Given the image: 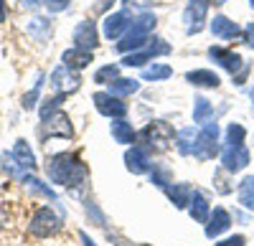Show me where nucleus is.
<instances>
[{
	"mask_svg": "<svg viewBox=\"0 0 254 246\" xmlns=\"http://www.w3.org/2000/svg\"><path fill=\"white\" fill-rule=\"evenodd\" d=\"M46 173L51 178V183H59V186H66V188H76L81 186L89 175V168L84 162L71 155V152H59V155H51L49 162H46Z\"/></svg>",
	"mask_w": 254,
	"mask_h": 246,
	"instance_id": "f257e3e1",
	"label": "nucleus"
},
{
	"mask_svg": "<svg viewBox=\"0 0 254 246\" xmlns=\"http://www.w3.org/2000/svg\"><path fill=\"white\" fill-rule=\"evenodd\" d=\"M155 23L158 18L153 13H142L132 20V28L125 33L122 41H117V51L120 53H130V51H137L142 49L147 41H150V31H155Z\"/></svg>",
	"mask_w": 254,
	"mask_h": 246,
	"instance_id": "f03ea898",
	"label": "nucleus"
},
{
	"mask_svg": "<svg viewBox=\"0 0 254 246\" xmlns=\"http://www.w3.org/2000/svg\"><path fill=\"white\" fill-rule=\"evenodd\" d=\"M137 140L142 142V148L147 152L150 150L153 152H163V150L171 148V142H173V127L168 125V122H163V119H155V122H150V125H145L140 130Z\"/></svg>",
	"mask_w": 254,
	"mask_h": 246,
	"instance_id": "7ed1b4c3",
	"label": "nucleus"
},
{
	"mask_svg": "<svg viewBox=\"0 0 254 246\" xmlns=\"http://www.w3.org/2000/svg\"><path fill=\"white\" fill-rule=\"evenodd\" d=\"M61 218L56 216V211H51V208H38L33 216H31V223H28V231L36 236V239H49V236H54V234H59L61 231Z\"/></svg>",
	"mask_w": 254,
	"mask_h": 246,
	"instance_id": "20e7f679",
	"label": "nucleus"
},
{
	"mask_svg": "<svg viewBox=\"0 0 254 246\" xmlns=\"http://www.w3.org/2000/svg\"><path fill=\"white\" fill-rule=\"evenodd\" d=\"M216 152H219V125H216V122H206L203 130H201L198 137H196V150H193V155H196L198 160H211Z\"/></svg>",
	"mask_w": 254,
	"mask_h": 246,
	"instance_id": "39448f33",
	"label": "nucleus"
},
{
	"mask_svg": "<svg viewBox=\"0 0 254 246\" xmlns=\"http://www.w3.org/2000/svg\"><path fill=\"white\" fill-rule=\"evenodd\" d=\"M41 135L44 137H64V140H71L74 137V127H71V119L64 114V112H54L51 117L41 119Z\"/></svg>",
	"mask_w": 254,
	"mask_h": 246,
	"instance_id": "423d86ee",
	"label": "nucleus"
},
{
	"mask_svg": "<svg viewBox=\"0 0 254 246\" xmlns=\"http://www.w3.org/2000/svg\"><path fill=\"white\" fill-rule=\"evenodd\" d=\"M92 101H94L97 112L104 114V117L122 119V117L127 114V104H125V101H120V97H115V94H110V92H97V94L92 97Z\"/></svg>",
	"mask_w": 254,
	"mask_h": 246,
	"instance_id": "0eeeda50",
	"label": "nucleus"
},
{
	"mask_svg": "<svg viewBox=\"0 0 254 246\" xmlns=\"http://www.w3.org/2000/svg\"><path fill=\"white\" fill-rule=\"evenodd\" d=\"M249 160H252V155H249V150L244 145H226L221 150V162H224V170L226 173L244 170L249 165Z\"/></svg>",
	"mask_w": 254,
	"mask_h": 246,
	"instance_id": "6e6552de",
	"label": "nucleus"
},
{
	"mask_svg": "<svg viewBox=\"0 0 254 246\" xmlns=\"http://www.w3.org/2000/svg\"><path fill=\"white\" fill-rule=\"evenodd\" d=\"M79 84H81L79 74H76L74 69H69V66H64V64H61L59 69L51 71V89H56V92H61V94H71V92H76Z\"/></svg>",
	"mask_w": 254,
	"mask_h": 246,
	"instance_id": "1a4fd4ad",
	"label": "nucleus"
},
{
	"mask_svg": "<svg viewBox=\"0 0 254 246\" xmlns=\"http://www.w3.org/2000/svg\"><path fill=\"white\" fill-rule=\"evenodd\" d=\"M206 10H208V0H188L186 13H183L186 31H188V33H198V31L203 28Z\"/></svg>",
	"mask_w": 254,
	"mask_h": 246,
	"instance_id": "9d476101",
	"label": "nucleus"
},
{
	"mask_svg": "<svg viewBox=\"0 0 254 246\" xmlns=\"http://www.w3.org/2000/svg\"><path fill=\"white\" fill-rule=\"evenodd\" d=\"M125 165L130 173L135 175H145V173H150L153 168V162H150V152H147L142 145H132L130 150L125 152Z\"/></svg>",
	"mask_w": 254,
	"mask_h": 246,
	"instance_id": "9b49d317",
	"label": "nucleus"
},
{
	"mask_svg": "<svg viewBox=\"0 0 254 246\" xmlns=\"http://www.w3.org/2000/svg\"><path fill=\"white\" fill-rule=\"evenodd\" d=\"M208 56L214 58L221 69H226L229 74H234V76H237V74L244 69V58H242L239 53H234V51H229V49L211 46V49H208Z\"/></svg>",
	"mask_w": 254,
	"mask_h": 246,
	"instance_id": "f8f14e48",
	"label": "nucleus"
},
{
	"mask_svg": "<svg viewBox=\"0 0 254 246\" xmlns=\"http://www.w3.org/2000/svg\"><path fill=\"white\" fill-rule=\"evenodd\" d=\"M97 44H99V33H97L94 20H81V23L74 28V46L94 51Z\"/></svg>",
	"mask_w": 254,
	"mask_h": 246,
	"instance_id": "ddd939ff",
	"label": "nucleus"
},
{
	"mask_svg": "<svg viewBox=\"0 0 254 246\" xmlns=\"http://www.w3.org/2000/svg\"><path fill=\"white\" fill-rule=\"evenodd\" d=\"M127 26H130V13H127V10H120V13H112V15L104 18L102 31H104V36H107L110 41H117V38L125 33Z\"/></svg>",
	"mask_w": 254,
	"mask_h": 246,
	"instance_id": "4468645a",
	"label": "nucleus"
},
{
	"mask_svg": "<svg viewBox=\"0 0 254 246\" xmlns=\"http://www.w3.org/2000/svg\"><path fill=\"white\" fill-rule=\"evenodd\" d=\"M61 61H64V66H69V69L79 71V69H84V66H89V64H92V61H94V53H92L89 49H79V46H74V49H69V51H64Z\"/></svg>",
	"mask_w": 254,
	"mask_h": 246,
	"instance_id": "2eb2a0df",
	"label": "nucleus"
},
{
	"mask_svg": "<svg viewBox=\"0 0 254 246\" xmlns=\"http://www.w3.org/2000/svg\"><path fill=\"white\" fill-rule=\"evenodd\" d=\"M13 162L20 168V170H33L36 168V157H33V150L26 140H18L13 145V152H10Z\"/></svg>",
	"mask_w": 254,
	"mask_h": 246,
	"instance_id": "dca6fc26",
	"label": "nucleus"
},
{
	"mask_svg": "<svg viewBox=\"0 0 254 246\" xmlns=\"http://www.w3.org/2000/svg\"><path fill=\"white\" fill-rule=\"evenodd\" d=\"M229 226H231V216H229L224 208H214V213H211L208 221H206V236H208V239L221 236Z\"/></svg>",
	"mask_w": 254,
	"mask_h": 246,
	"instance_id": "f3484780",
	"label": "nucleus"
},
{
	"mask_svg": "<svg viewBox=\"0 0 254 246\" xmlns=\"http://www.w3.org/2000/svg\"><path fill=\"white\" fill-rule=\"evenodd\" d=\"M211 33H214L216 38H221V41H229V38L239 36V26L234 23V20H229L226 15H214V20H211Z\"/></svg>",
	"mask_w": 254,
	"mask_h": 246,
	"instance_id": "a211bd4d",
	"label": "nucleus"
},
{
	"mask_svg": "<svg viewBox=\"0 0 254 246\" xmlns=\"http://www.w3.org/2000/svg\"><path fill=\"white\" fill-rule=\"evenodd\" d=\"M165 193H168V198L173 200L176 208H188L190 196H193V188H190L188 183H171V186L165 188Z\"/></svg>",
	"mask_w": 254,
	"mask_h": 246,
	"instance_id": "6ab92c4d",
	"label": "nucleus"
},
{
	"mask_svg": "<svg viewBox=\"0 0 254 246\" xmlns=\"http://www.w3.org/2000/svg\"><path fill=\"white\" fill-rule=\"evenodd\" d=\"M186 81H190L193 87H203V89H216L221 84V79L208 71V69H196V71H188L186 74Z\"/></svg>",
	"mask_w": 254,
	"mask_h": 246,
	"instance_id": "aec40b11",
	"label": "nucleus"
},
{
	"mask_svg": "<svg viewBox=\"0 0 254 246\" xmlns=\"http://www.w3.org/2000/svg\"><path fill=\"white\" fill-rule=\"evenodd\" d=\"M188 213H190V218L198 221V223H206V221H208L211 208H208V200L203 198V193L193 191V196H190V203H188Z\"/></svg>",
	"mask_w": 254,
	"mask_h": 246,
	"instance_id": "412c9836",
	"label": "nucleus"
},
{
	"mask_svg": "<svg viewBox=\"0 0 254 246\" xmlns=\"http://www.w3.org/2000/svg\"><path fill=\"white\" fill-rule=\"evenodd\" d=\"M110 130H112L115 142H120V145H132V142L137 140V132L132 130V125H127L125 119H115L110 125Z\"/></svg>",
	"mask_w": 254,
	"mask_h": 246,
	"instance_id": "4be33fe9",
	"label": "nucleus"
},
{
	"mask_svg": "<svg viewBox=\"0 0 254 246\" xmlns=\"http://www.w3.org/2000/svg\"><path fill=\"white\" fill-rule=\"evenodd\" d=\"M140 89V81L137 79H115L112 84H110V94H115V97H130V94H135Z\"/></svg>",
	"mask_w": 254,
	"mask_h": 246,
	"instance_id": "5701e85b",
	"label": "nucleus"
},
{
	"mask_svg": "<svg viewBox=\"0 0 254 246\" xmlns=\"http://www.w3.org/2000/svg\"><path fill=\"white\" fill-rule=\"evenodd\" d=\"M196 137H198V132H193V127H186V130H181L178 132V152L181 155H193V150H196Z\"/></svg>",
	"mask_w": 254,
	"mask_h": 246,
	"instance_id": "b1692460",
	"label": "nucleus"
},
{
	"mask_svg": "<svg viewBox=\"0 0 254 246\" xmlns=\"http://www.w3.org/2000/svg\"><path fill=\"white\" fill-rule=\"evenodd\" d=\"M173 69L168 64H153V66H145L142 69V81H163V79H171Z\"/></svg>",
	"mask_w": 254,
	"mask_h": 246,
	"instance_id": "393cba45",
	"label": "nucleus"
},
{
	"mask_svg": "<svg viewBox=\"0 0 254 246\" xmlns=\"http://www.w3.org/2000/svg\"><path fill=\"white\" fill-rule=\"evenodd\" d=\"M239 203L247 211H254V175H249L239 183Z\"/></svg>",
	"mask_w": 254,
	"mask_h": 246,
	"instance_id": "a878e982",
	"label": "nucleus"
},
{
	"mask_svg": "<svg viewBox=\"0 0 254 246\" xmlns=\"http://www.w3.org/2000/svg\"><path fill=\"white\" fill-rule=\"evenodd\" d=\"M150 183L165 191L173 183V175H171V170H168L165 165H155V162H153V168H150Z\"/></svg>",
	"mask_w": 254,
	"mask_h": 246,
	"instance_id": "bb28decb",
	"label": "nucleus"
},
{
	"mask_svg": "<svg viewBox=\"0 0 254 246\" xmlns=\"http://www.w3.org/2000/svg\"><path fill=\"white\" fill-rule=\"evenodd\" d=\"M23 183H26V188L31 191V193H38V196H44V198H49V200H56V193L49 188V186H44L38 178H33V175H23Z\"/></svg>",
	"mask_w": 254,
	"mask_h": 246,
	"instance_id": "cd10ccee",
	"label": "nucleus"
},
{
	"mask_svg": "<svg viewBox=\"0 0 254 246\" xmlns=\"http://www.w3.org/2000/svg\"><path fill=\"white\" fill-rule=\"evenodd\" d=\"M64 99H66V94H61V92H56V94H51V97H46L44 99V104H41V119H46V117H51L61 104H64Z\"/></svg>",
	"mask_w": 254,
	"mask_h": 246,
	"instance_id": "c85d7f7f",
	"label": "nucleus"
},
{
	"mask_svg": "<svg viewBox=\"0 0 254 246\" xmlns=\"http://www.w3.org/2000/svg\"><path fill=\"white\" fill-rule=\"evenodd\" d=\"M28 33L33 36V38H38V41H44L49 33H51V23L46 18H33L31 23H28Z\"/></svg>",
	"mask_w": 254,
	"mask_h": 246,
	"instance_id": "c756f323",
	"label": "nucleus"
},
{
	"mask_svg": "<svg viewBox=\"0 0 254 246\" xmlns=\"http://www.w3.org/2000/svg\"><path fill=\"white\" fill-rule=\"evenodd\" d=\"M150 58H155L150 53V49H145V51H130V53H125L122 66H142L145 61H150Z\"/></svg>",
	"mask_w": 254,
	"mask_h": 246,
	"instance_id": "7c9ffc66",
	"label": "nucleus"
},
{
	"mask_svg": "<svg viewBox=\"0 0 254 246\" xmlns=\"http://www.w3.org/2000/svg\"><path fill=\"white\" fill-rule=\"evenodd\" d=\"M214 117V107L208 104V99L198 97L196 99V109H193V122H208Z\"/></svg>",
	"mask_w": 254,
	"mask_h": 246,
	"instance_id": "2f4dec72",
	"label": "nucleus"
},
{
	"mask_svg": "<svg viewBox=\"0 0 254 246\" xmlns=\"http://www.w3.org/2000/svg\"><path fill=\"white\" fill-rule=\"evenodd\" d=\"M117 74H120V66L117 64H107V66L97 69L94 81H97V84H112V81L117 79Z\"/></svg>",
	"mask_w": 254,
	"mask_h": 246,
	"instance_id": "473e14b6",
	"label": "nucleus"
},
{
	"mask_svg": "<svg viewBox=\"0 0 254 246\" xmlns=\"http://www.w3.org/2000/svg\"><path fill=\"white\" fill-rule=\"evenodd\" d=\"M244 137H247V130L237 122H231L226 127V145H244Z\"/></svg>",
	"mask_w": 254,
	"mask_h": 246,
	"instance_id": "72a5a7b5",
	"label": "nucleus"
},
{
	"mask_svg": "<svg viewBox=\"0 0 254 246\" xmlns=\"http://www.w3.org/2000/svg\"><path fill=\"white\" fill-rule=\"evenodd\" d=\"M41 87H44V74H38L33 92H28V94L23 97V109H31V107H36V99H38V92H41Z\"/></svg>",
	"mask_w": 254,
	"mask_h": 246,
	"instance_id": "f704fd0d",
	"label": "nucleus"
},
{
	"mask_svg": "<svg viewBox=\"0 0 254 246\" xmlns=\"http://www.w3.org/2000/svg\"><path fill=\"white\" fill-rule=\"evenodd\" d=\"M44 3H46V8H49L51 13H61V10L69 8L71 0H44Z\"/></svg>",
	"mask_w": 254,
	"mask_h": 246,
	"instance_id": "c9c22d12",
	"label": "nucleus"
},
{
	"mask_svg": "<svg viewBox=\"0 0 254 246\" xmlns=\"http://www.w3.org/2000/svg\"><path fill=\"white\" fill-rule=\"evenodd\" d=\"M247 244V239L242 236V234H237V236H229V239H224V241H216L214 246H244Z\"/></svg>",
	"mask_w": 254,
	"mask_h": 246,
	"instance_id": "e433bc0d",
	"label": "nucleus"
},
{
	"mask_svg": "<svg viewBox=\"0 0 254 246\" xmlns=\"http://www.w3.org/2000/svg\"><path fill=\"white\" fill-rule=\"evenodd\" d=\"M244 44H247L249 49H254V23H249V26L244 28Z\"/></svg>",
	"mask_w": 254,
	"mask_h": 246,
	"instance_id": "4c0bfd02",
	"label": "nucleus"
},
{
	"mask_svg": "<svg viewBox=\"0 0 254 246\" xmlns=\"http://www.w3.org/2000/svg\"><path fill=\"white\" fill-rule=\"evenodd\" d=\"M79 239L84 241V246H97V244L89 239V234H87V231H79Z\"/></svg>",
	"mask_w": 254,
	"mask_h": 246,
	"instance_id": "58836bf2",
	"label": "nucleus"
},
{
	"mask_svg": "<svg viewBox=\"0 0 254 246\" xmlns=\"http://www.w3.org/2000/svg\"><path fill=\"white\" fill-rule=\"evenodd\" d=\"M5 223H8V211L0 206V229H5Z\"/></svg>",
	"mask_w": 254,
	"mask_h": 246,
	"instance_id": "ea45409f",
	"label": "nucleus"
},
{
	"mask_svg": "<svg viewBox=\"0 0 254 246\" xmlns=\"http://www.w3.org/2000/svg\"><path fill=\"white\" fill-rule=\"evenodd\" d=\"M5 20V0H0V23Z\"/></svg>",
	"mask_w": 254,
	"mask_h": 246,
	"instance_id": "a19ab883",
	"label": "nucleus"
},
{
	"mask_svg": "<svg viewBox=\"0 0 254 246\" xmlns=\"http://www.w3.org/2000/svg\"><path fill=\"white\" fill-rule=\"evenodd\" d=\"M23 3H26V5H28V8H36V5H38V3H41V0H23Z\"/></svg>",
	"mask_w": 254,
	"mask_h": 246,
	"instance_id": "79ce46f5",
	"label": "nucleus"
},
{
	"mask_svg": "<svg viewBox=\"0 0 254 246\" xmlns=\"http://www.w3.org/2000/svg\"><path fill=\"white\" fill-rule=\"evenodd\" d=\"M208 3H214V5H221V3H226V0H208Z\"/></svg>",
	"mask_w": 254,
	"mask_h": 246,
	"instance_id": "37998d69",
	"label": "nucleus"
},
{
	"mask_svg": "<svg viewBox=\"0 0 254 246\" xmlns=\"http://www.w3.org/2000/svg\"><path fill=\"white\" fill-rule=\"evenodd\" d=\"M249 5H252V8H254V0H249Z\"/></svg>",
	"mask_w": 254,
	"mask_h": 246,
	"instance_id": "c03bdc74",
	"label": "nucleus"
},
{
	"mask_svg": "<svg viewBox=\"0 0 254 246\" xmlns=\"http://www.w3.org/2000/svg\"><path fill=\"white\" fill-rule=\"evenodd\" d=\"M252 101H254V89H252Z\"/></svg>",
	"mask_w": 254,
	"mask_h": 246,
	"instance_id": "a18cd8bd",
	"label": "nucleus"
}]
</instances>
